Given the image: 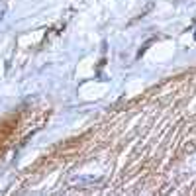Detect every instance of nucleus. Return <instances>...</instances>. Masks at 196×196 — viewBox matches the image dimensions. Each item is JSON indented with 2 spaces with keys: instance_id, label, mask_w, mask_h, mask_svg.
I'll return each mask as SVG.
<instances>
[{
  "instance_id": "nucleus-1",
  "label": "nucleus",
  "mask_w": 196,
  "mask_h": 196,
  "mask_svg": "<svg viewBox=\"0 0 196 196\" xmlns=\"http://www.w3.org/2000/svg\"><path fill=\"white\" fill-rule=\"evenodd\" d=\"M194 38H196V33H194Z\"/></svg>"
}]
</instances>
